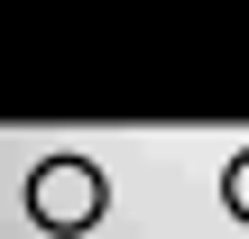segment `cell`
<instances>
[{"instance_id":"2","label":"cell","mask_w":249,"mask_h":239,"mask_svg":"<svg viewBox=\"0 0 249 239\" xmlns=\"http://www.w3.org/2000/svg\"><path fill=\"white\" fill-rule=\"evenodd\" d=\"M222 203H231V221H249V147L231 157V175H222Z\"/></svg>"},{"instance_id":"1","label":"cell","mask_w":249,"mask_h":239,"mask_svg":"<svg viewBox=\"0 0 249 239\" xmlns=\"http://www.w3.org/2000/svg\"><path fill=\"white\" fill-rule=\"evenodd\" d=\"M102 203H111V184H102L92 157H37V166H28V221H37V230L83 239L102 221Z\"/></svg>"}]
</instances>
